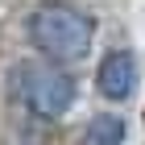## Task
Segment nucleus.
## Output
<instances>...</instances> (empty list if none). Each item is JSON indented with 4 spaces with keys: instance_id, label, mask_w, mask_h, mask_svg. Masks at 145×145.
<instances>
[{
    "instance_id": "20e7f679",
    "label": "nucleus",
    "mask_w": 145,
    "mask_h": 145,
    "mask_svg": "<svg viewBox=\"0 0 145 145\" xmlns=\"http://www.w3.org/2000/svg\"><path fill=\"white\" fill-rule=\"evenodd\" d=\"M124 137H129L124 116H116V112H95V116L83 124L79 145H124Z\"/></svg>"
},
{
    "instance_id": "f257e3e1",
    "label": "nucleus",
    "mask_w": 145,
    "mask_h": 145,
    "mask_svg": "<svg viewBox=\"0 0 145 145\" xmlns=\"http://www.w3.org/2000/svg\"><path fill=\"white\" fill-rule=\"evenodd\" d=\"M25 37L33 42V50L54 62V67H67L87 58L91 42H95V17L67 0H54V4H42V8L29 12L25 21Z\"/></svg>"
},
{
    "instance_id": "39448f33",
    "label": "nucleus",
    "mask_w": 145,
    "mask_h": 145,
    "mask_svg": "<svg viewBox=\"0 0 145 145\" xmlns=\"http://www.w3.org/2000/svg\"><path fill=\"white\" fill-rule=\"evenodd\" d=\"M46 4H54V0H46Z\"/></svg>"
},
{
    "instance_id": "f03ea898",
    "label": "nucleus",
    "mask_w": 145,
    "mask_h": 145,
    "mask_svg": "<svg viewBox=\"0 0 145 145\" xmlns=\"http://www.w3.org/2000/svg\"><path fill=\"white\" fill-rule=\"evenodd\" d=\"M8 91L25 112H33L42 120H58V116L71 112V104L79 95V83L67 67H54L46 58H25V62L12 67Z\"/></svg>"
},
{
    "instance_id": "7ed1b4c3",
    "label": "nucleus",
    "mask_w": 145,
    "mask_h": 145,
    "mask_svg": "<svg viewBox=\"0 0 145 145\" xmlns=\"http://www.w3.org/2000/svg\"><path fill=\"white\" fill-rule=\"evenodd\" d=\"M137 87H141V62H137L133 50H108L95 71V91H100L108 104H124L133 100Z\"/></svg>"
}]
</instances>
